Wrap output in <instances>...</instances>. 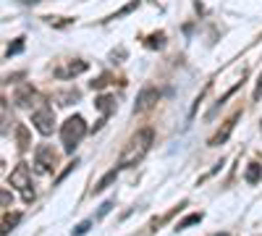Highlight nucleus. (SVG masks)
Here are the masks:
<instances>
[{
    "label": "nucleus",
    "instance_id": "1",
    "mask_svg": "<svg viewBox=\"0 0 262 236\" xmlns=\"http://www.w3.org/2000/svg\"><path fill=\"white\" fill-rule=\"evenodd\" d=\"M152 142H155V132L152 128H139V132L128 139L126 149L121 153V160H118V168H131V165H137L142 163V158L149 153V147Z\"/></svg>",
    "mask_w": 262,
    "mask_h": 236
},
{
    "label": "nucleus",
    "instance_id": "2",
    "mask_svg": "<svg viewBox=\"0 0 262 236\" xmlns=\"http://www.w3.org/2000/svg\"><path fill=\"white\" fill-rule=\"evenodd\" d=\"M84 137H86V121L81 116H71L69 121L60 126V142H63L66 153H74Z\"/></svg>",
    "mask_w": 262,
    "mask_h": 236
},
{
    "label": "nucleus",
    "instance_id": "3",
    "mask_svg": "<svg viewBox=\"0 0 262 236\" xmlns=\"http://www.w3.org/2000/svg\"><path fill=\"white\" fill-rule=\"evenodd\" d=\"M11 186L21 191V197H24V202H32L34 200V184H32V170L27 163H18L13 170H11V176H8Z\"/></svg>",
    "mask_w": 262,
    "mask_h": 236
},
{
    "label": "nucleus",
    "instance_id": "4",
    "mask_svg": "<svg viewBox=\"0 0 262 236\" xmlns=\"http://www.w3.org/2000/svg\"><path fill=\"white\" fill-rule=\"evenodd\" d=\"M32 123H34V128H37L42 137L53 134V128H55V113H53L50 105H39V108L32 113Z\"/></svg>",
    "mask_w": 262,
    "mask_h": 236
},
{
    "label": "nucleus",
    "instance_id": "5",
    "mask_svg": "<svg viewBox=\"0 0 262 236\" xmlns=\"http://www.w3.org/2000/svg\"><path fill=\"white\" fill-rule=\"evenodd\" d=\"M55 163H58L55 149L48 147V144H39L37 153H34V170L37 174H50V170H55Z\"/></svg>",
    "mask_w": 262,
    "mask_h": 236
},
{
    "label": "nucleus",
    "instance_id": "6",
    "mask_svg": "<svg viewBox=\"0 0 262 236\" xmlns=\"http://www.w3.org/2000/svg\"><path fill=\"white\" fill-rule=\"evenodd\" d=\"M158 100H160V92H158V90H152V87L142 90L139 97H137V105H134V113H147V111H152Z\"/></svg>",
    "mask_w": 262,
    "mask_h": 236
},
{
    "label": "nucleus",
    "instance_id": "7",
    "mask_svg": "<svg viewBox=\"0 0 262 236\" xmlns=\"http://www.w3.org/2000/svg\"><path fill=\"white\" fill-rule=\"evenodd\" d=\"M34 100H37V92L32 90V84H21V87L16 90V95H13V102H16V108H32L34 105Z\"/></svg>",
    "mask_w": 262,
    "mask_h": 236
},
{
    "label": "nucleus",
    "instance_id": "8",
    "mask_svg": "<svg viewBox=\"0 0 262 236\" xmlns=\"http://www.w3.org/2000/svg\"><path fill=\"white\" fill-rule=\"evenodd\" d=\"M236 121H238V113H236V116H231V118L223 123L221 132L210 137V142H207V144H210V147H221V144H226V142H228V137H231V132H233V126H236Z\"/></svg>",
    "mask_w": 262,
    "mask_h": 236
},
{
    "label": "nucleus",
    "instance_id": "9",
    "mask_svg": "<svg viewBox=\"0 0 262 236\" xmlns=\"http://www.w3.org/2000/svg\"><path fill=\"white\" fill-rule=\"evenodd\" d=\"M95 105H97V111H100L102 116H111V113L116 111V97H113V95H100Z\"/></svg>",
    "mask_w": 262,
    "mask_h": 236
},
{
    "label": "nucleus",
    "instance_id": "10",
    "mask_svg": "<svg viewBox=\"0 0 262 236\" xmlns=\"http://www.w3.org/2000/svg\"><path fill=\"white\" fill-rule=\"evenodd\" d=\"M18 223H21V212H8L3 218V223H0V233H11Z\"/></svg>",
    "mask_w": 262,
    "mask_h": 236
},
{
    "label": "nucleus",
    "instance_id": "11",
    "mask_svg": "<svg viewBox=\"0 0 262 236\" xmlns=\"http://www.w3.org/2000/svg\"><path fill=\"white\" fill-rule=\"evenodd\" d=\"M116 179H118V168H113V170H107V174H105V176H102V179H100V181L95 184V195H100V191H105V189L111 186V184H113Z\"/></svg>",
    "mask_w": 262,
    "mask_h": 236
},
{
    "label": "nucleus",
    "instance_id": "12",
    "mask_svg": "<svg viewBox=\"0 0 262 236\" xmlns=\"http://www.w3.org/2000/svg\"><path fill=\"white\" fill-rule=\"evenodd\" d=\"M16 142H18V149H29V132H27V126L24 123H18L16 126Z\"/></svg>",
    "mask_w": 262,
    "mask_h": 236
},
{
    "label": "nucleus",
    "instance_id": "13",
    "mask_svg": "<svg viewBox=\"0 0 262 236\" xmlns=\"http://www.w3.org/2000/svg\"><path fill=\"white\" fill-rule=\"evenodd\" d=\"M84 71H86V63L76 60V63H69V69L58 71V76H76V74H84Z\"/></svg>",
    "mask_w": 262,
    "mask_h": 236
},
{
    "label": "nucleus",
    "instance_id": "14",
    "mask_svg": "<svg viewBox=\"0 0 262 236\" xmlns=\"http://www.w3.org/2000/svg\"><path fill=\"white\" fill-rule=\"evenodd\" d=\"M144 45H147L149 50H155V48L160 50V48L165 45V34H163V32H155V34H149V37L144 39Z\"/></svg>",
    "mask_w": 262,
    "mask_h": 236
},
{
    "label": "nucleus",
    "instance_id": "15",
    "mask_svg": "<svg viewBox=\"0 0 262 236\" xmlns=\"http://www.w3.org/2000/svg\"><path fill=\"white\" fill-rule=\"evenodd\" d=\"M259 179H262V165H259V163H252V165L247 168V181H249V184H257Z\"/></svg>",
    "mask_w": 262,
    "mask_h": 236
},
{
    "label": "nucleus",
    "instance_id": "16",
    "mask_svg": "<svg viewBox=\"0 0 262 236\" xmlns=\"http://www.w3.org/2000/svg\"><path fill=\"white\" fill-rule=\"evenodd\" d=\"M200 221H202V212H191V216H186L184 221H179V226H176V228L181 231V228H189V226H194V223H200Z\"/></svg>",
    "mask_w": 262,
    "mask_h": 236
},
{
    "label": "nucleus",
    "instance_id": "17",
    "mask_svg": "<svg viewBox=\"0 0 262 236\" xmlns=\"http://www.w3.org/2000/svg\"><path fill=\"white\" fill-rule=\"evenodd\" d=\"M8 128H11V118H8L6 111H0V134H6Z\"/></svg>",
    "mask_w": 262,
    "mask_h": 236
},
{
    "label": "nucleus",
    "instance_id": "18",
    "mask_svg": "<svg viewBox=\"0 0 262 236\" xmlns=\"http://www.w3.org/2000/svg\"><path fill=\"white\" fill-rule=\"evenodd\" d=\"M21 50H24V37H18L13 45L8 48V55H16V53H21Z\"/></svg>",
    "mask_w": 262,
    "mask_h": 236
},
{
    "label": "nucleus",
    "instance_id": "19",
    "mask_svg": "<svg viewBox=\"0 0 262 236\" xmlns=\"http://www.w3.org/2000/svg\"><path fill=\"white\" fill-rule=\"evenodd\" d=\"M90 226H92V221H84V223H79V226L74 228V236H84L86 231H90Z\"/></svg>",
    "mask_w": 262,
    "mask_h": 236
},
{
    "label": "nucleus",
    "instance_id": "20",
    "mask_svg": "<svg viewBox=\"0 0 262 236\" xmlns=\"http://www.w3.org/2000/svg\"><path fill=\"white\" fill-rule=\"evenodd\" d=\"M76 165H79V160H74V163H69V165H66V170H63V174H60V176H58V184H60V181H63V179H66V176H69V174H71V170H74V168H76Z\"/></svg>",
    "mask_w": 262,
    "mask_h": 236
},
{
    "label": "nucleus",
    "instance_id": "21",
    "mask_svg": "<svg viewBox=\"0 0 262 236\" xmlns=\"http://www.w3.org/2000/svg\"><path fill=\"white\" fill-rule=\"evenodd\" d=\"M0 202H3V205H11V195H8V191H3V189H0Z\"/></svg>",
    "mask_w": 262,
    "mask_h": 236
},
{
    "label": "nucleus",
    "instance_id": "22",
    "mask_svg": "<svg viewBox=\"0 0 262 236\" xmlns=\"http://www.w3.org/2000/svg\"><path fill=\"white\" fill-rule=\"evenodd\" d=\"M262 97V76L257 79V90H254V100H259Z\"/></svg>",
    "mask_w": 262,
    "mask_h": 236
},
{
    "label": "nucleus",
    "instance_id": "23",
    "mask_svg": "<svg viewBox=\"0 0 262 236\" xmlns=\"http://www.w3.org/2000/svg\"><path fill=\"white\" fill-rule=\"evenodd\" d=\"M111 207H113V202H105V205L100 207V218H102V216H107V210H111Z\"/></svg>",
    "mask_w": 262,
    "mask_h": 236
},
{
    "label": "nucleus",
    "instance_id": "24",
    "mask_svg": "<svg viewBox=\"0 0 262 236\" xmlns=\"http://www.w3.org/2000/svg\"><path fill=\"white\" fill-rule=\"evenodd\" d=\"M105 84H107V76H102V79H97V81H95V87H97V90H102V87H105Z\"/></svg>",
    "mask_w": 262,
    "mask_h": 236
},
{
    "label": "nucleus",
    "instance_id": "25",
    "mask_svg": "<svg viewBox=\"0 0 262 236\" xmlns=\"http://www.w3.org/2000/svg\"><path fill=\"white\" fill-rule=\"evenodd\" d=\"M24 6H37V3H42V0H21Z\"/></svg>",
    "mask_w": 262,
    "mask_h": 236
}]
</instances>
